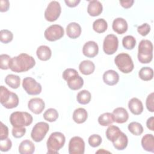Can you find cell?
<instances>
[{"instance_id":"8fae6325","label":"cell","mask_w":154,"mask_h":154,"mask_svg":"<svg viewBox=\"0 0 154 154\" xmlns=\"http://www.w3.org/2000/svg\"><path fill=\"white\" fill-rule=\"evenodd\" d=\"M119 40L117 37L112 34L107 35L103 43V50L107 55L114 54L118 49Z\"/></svg>"},{"instance_id":"4fadbf2b","label":"cell","mask_w":154,"mask_h":154,"mask_svg":"<svg viewBox=\"0 0 154 154\" xmlns=\"http://www.w3.org/2000/svg\"><path fill=\"white\" fill-rule=\"evenodd\" d=\"M28 109L35 114H41L45 108V103L43 100L39 97L31 99L28 102Z\"/></svg>"},{"instance_id":"d6a6232c","label":"cell","mask_w":154,"mask_h":154,"mask_svg":"<svg viewBox=\"0 0 154 154\" xmlns=\"http://www.w3.org/2000/svg\"><path fill=\"white\" fill-rule=\"evenodd\" d=\"M19 102V97L17 95L16 93L11 91L8 100L2 105L7 109H12L18 106Z\"/></svg>"},{"instance_id":"277c9868","label":"cell","mask_w":154,"mask_h":154,"mask_svg":"<svg viewBox=\"0 0 154 154\" xmlns=\"http://www.w3.org/2000/svg\"><path fill=\"white\" fill-rule=\"evenodd\" d=\"M153 58V44L149 40H142L138 47V59L143 64L151 62Z\"/></svg>"},{"instance_id":"e0dca14e","label":"cell","mask_w":154,"mask_h":154,"mask_svg":"<svg viewBox=\"0 0 154 154\" xmlns=\"http://www.w3.org/2000/svg\"><path fill=\"white\" fill-rule=\"evenodd\" d=\"M103 82L110 86L117 84L119 81V75L118 73L114 70H108L103 75Z\"/></svg>"},{"instance_id":"f1b7e54d","label":"cell","mask_w":154,"mask_h":154,"mask_svg":"<svg viewBox=\"0 0 154 154\" xmlns=\"http://www.w3.org/2000/svg\"><path fill=\"white\" fill-rule=\"evenodd\" d=\"M108 28V23L106 21L102 19H97L94 21L93 23V29L97 33L104 32Z\"/></svg>"},{"instance_id":"c3c4849f","label":"cell","mask_w":154,"mask_h":154,"mask_svg":"<svg viewBox=\"0 0 154 154\" xmlns=\"http://www.w3.org/2000/svg\"><path fill=\"white\" fill-rule=\"evenodd\" d=\"M146 126L149 129L152 131H154V117L153 116L149 117L146 122Z\"/></svg>"},{"instance_id":"83f0119b","label":"cell","mask_w":154,"mask_h":154,"mask_svg":"<svg viewBox=\"0 0 154 154\" xmlns=\"http://www.w3.org/2000/svg\"><path fill=\"white\" fill-rule=\"evenodd\" d=\"M5 83L11 88L16 89L19 87L20 78L19 76L13 74L8 75L5 78Z\"/></svg>"},{"instance_id":"9a60e30c","label":"cell","mask_w":154,"mask_h":154,"mask_svg":"<svg viewBox=\"0 0 154 154\" xmlns=\"http://www.w3.org/2000/svg\"><path fill=\"white\" fill-rule=\"evenodd\" d=\"M114 122L117 123H124L129 119V114L126 109L123 107H118L114 109L112 112Z\"/></svg>"},{"instance_id":"681fc988","label":"cell","mask_w":154,"mask_h":154,"mask_svg":"<svg viewBox=\"0 0 154 154\" xmlns=\"http://www.w3.org/2000/svg\"><path fill=\"white\" fill-rule=\"evenodd\" d=\"M65 3L69 7H75L80 2V0H65Z\"/></svg>"},{"instance_id":"30bf717a","label":"cell","mask_w":154,"mask_h":154,"mask_svg":"<svg viewBox=\"0 0 154 154\" xmlns=\"http://www.w3.org/2000/svg\"><path fill=\"white\" fill-rule=\"evenodd\" d=\"M64 34L63 28L59 25H52L46 29L44 33L45 38L49 42H54L61 38Z\"/></svg>"},{"instance_id":"7c38bea8","label":"cell","mask_w":154,"mask_h":154,"mask_svg":"<svg viewBox=\"0 0 154 154\" xmlns=\"http://www.w3.org/2000/svg\"><path fill=\"white\" fill-rule=\"evenodd\" d=\"M85 151V143L82 138L75 136L72 137L69 143L70 154H83Z\"/></svg>"},{"instance_id":"1f68e13d","label":"cell","mask_w":154,"mask_h":154,"mask_svg":"<svg viewBox=\"0 0 154 154\" xmlns=\"http://www.w3.org/2000/svg\"><path fill=\"white\" fill-rule=\"evenodd\" d=\"M91 98V95L90 91L86 90L80 91L76 96V99L78 103L82 105H86L88 103Z\"/></svg>"},{"instance_id":"6da1fadb","label":"cell","mask_w":154,"mask_h":154,"mask_svg":"<svg viewBox=\"0 0 154 154\" xmlns=\"http://www.w3.org/2000/svg\"><path fill=\"white\" fill-rule=\"evenodd\" d=\"M35 64V61L32 57L27 54L22 53L11 58L9 68L14 72L21 73L32 69Z\"/></svg>"},{"instance_id":"5b68a950","label":"cell","mask_w":154,"mask_h":154,"mask_svg":"<svg viewBox=\"0 0 154 154\" xmlns=\"http://www.w3.org/2000/svg\"><path fill=\"white\" fill-rule=\"evenodd\" d=\"M32 116L27 112L15 111L10 116V122L13 127L22 128L30 125L32 122Z\"/></svg>"},{"instance_id":"d6986e66","label":"cell","mask_w":154,"mask_h":154,"mask_svg":"<svg viewBox=\"0 0 154 154\" xmlns=\"http://www.w3.org/2000/svg\"><path fill=\"white\" fill-rule=\"evenodd\" d=\"M66 34L70 38L75 39L79 37L81 34V26L76 22L69 23L66 27Z\"/></svg>"},{"instance_id":"f35d334b","label":"cell","mask_w":154,"mask_h":154,"mask_svg":"<svg viewBox=\"0 0 154 154\" xmlns=\"http://www.w3.org/2000/svg\"><path fill=\"white\" fill-rule=\"evenodd\" d=\"M88 144L92 147H96L100 146L102 143V138L98 134H93L88 139Z\"/></svg>"},{"instance_id":"3957f363","label":"cell","mask_w":154,"mask_h":154,"mask_svg":"<svg viewBox=\"0 0 154 154\" xmlns=\"http://www.w3.org/2000/svg\"><path fill=\"white\" fill-rule=\"evenodd\" d=\"M66 138L64 134L60 132H54L49 137L46 146L48 153H57L58 151L64 146Z\"/></svg>"},{"instance_id":"8d00e7d4","label":"cell","mask_w":154,"mask_h":154,"mask_svg":"<svg viewBox=\"0 0 154 154\" xmlns=\"http://www.w3.org/2000/svg\"><path fill=\"white\" fill-rule=\"evenodd\" d=\"M13 38V33L8 29H2L0 31V40L2 43L7 44L12 41Z\"/></svg>"},{"instance_id":"7a4b0ae2","label":"cell","mask_w":154,"mask_h":154,"mask_svg":"<svg viewBox=\"0 0 154 154\" xmlns=\"http://www.w3.org/2000/svg\"><path fill=\"white\" fill-rule=\"evenodd\" d=\"M63 78L67 81L69 88L72 90H79L84 85L82 78L74 69L68 68L66 69L63 73Z\"/></svg>"},{"instance_id":"ac0fdd59","label":"cell","mask_w":154,"mask_h":154,"mask_svg":"<svg viewBox=\"0 0 154 154\" xmlns=\"http://www.w3.org/2000/svg\"><path fill=\"white\" fill-rule=\"evenodd\" d=\"M103 10V6L100 2L96 0L89 1L87 7V12L89 15L95 17L100 15Z\"/></svg>"},{"instance_id":"f546056e","label":"cell","mask_w":154,"mask_h":154,"mask_svg":"<svg viewBox=\"0 0 154 154\" xmlns=\"http://www.w3.org/2000/svg\"><path fill=\"white\" fill-rule=\"evenodd\" d=\"M138 76L143 81H150L153 77V70L149 67H142L138 72Z\"/></svg>"},{"instance_id":"9c48e42d","label":"cell","mask_w":154,"mask_h":154,"mask_svg":"<svg viewBox=\"0 0 154 154\" xmlns=\"http://www.w3.org/2000/svg\"><path fill=\"white\" fill-rule=\"evenodd\" d=\"M22 87L29 95L39 94L42 90L41 84L31 77H26L23 79Z\"/></svg>"},{"instance_id":"5bb4252c","label":"cell","mask_w":154,"mask_h":154,"mask_svg":"<svg viewBox=\"0 0 154 154\" xmlns=\"http://www.w3.org/2000/svg\"><path fill=\"white\" fill-rule=\"evenodd\" d=\"M99 52V46L94 41H88L86 42L82 48L83 54L88 58L96 57Z\"/></svg>"},{"instance_id":"52a82bcc","label":"cell","mask_w":154,"mask_h":154,"mask_svg":"<svg viewBox=\"0 0 154 154\" xmlns=\"http://www.w3.org/2000/svg\"><path fill=\"white\" fill-rule=\"evenodd\" d=\"M49 125L43 122L37 123L32 128L31 137L35 142H40L45 137L46 134L49 131Z\"/></svg>"},{"instance_id":"7bdbcfd3","label":"cell","mask_w":154,"mask_h":154,"mask_svg":"<svg viewBox=\"0 0 154 154\" xmlns=\"http://www.w3.org/2000/svg\"><path fill=\"white\" fill-rule=\"evenodd\" d=\"M26 133V129L24 127L16 128L13 127L12 129V135L16 138H20L22 137Z\"/></svg>"},{"instance_id":"836d02e7","label":"cell","mask_w":154,"mask_h":154,"mask_svg":"<svg viewBox=\"0 0 154 154\" xmlns=\"http://www.w3.org/2000/svg\"><path fill=\"white\" fill-rule=\"evenodd\" d=\"M128 128L131 133L136 136L140 135L143 132V126L141 124L137 122H132L130 123L128 125Z\"/></svg>"},{"instance_id":"ffe728a7","label":"cell","mask_w":154,"mask_h":154,"mask_svg":"<svg viewBox=\"0 0 154 154\" xmlns=\"http://www.w3.org/2000/svg\"><path fill=\"white\" fill-rule=\"evenodd\" d=\"M128 108L130 111L134 115H140L143 111V103L137 97H133L129 101Z\"/></svg>"},{"instance_id":"ab89813d","label":"cell","mask_w":154,"mask_h":154,"mask_svg":"<svg viewBox=\"0 0 154 154\" xmlns=\"http://www.w3.org/2000/svg\"><path fill=\"white\" fill-rule=\"evenodd\" d=\"M0 91V102L3 105L8 100L11 91L3 85L1 86Z\"/></svg>"},{"instance_id":"44dd1931","label":"cell","mask_w":154,"mask_h":154,"mask_svg":"<svg viewBox=\"0 0 154 154\" xmlns=\"http://www.w3.org/2000/svg\"><path fill=\"white\" fill-rule=\"evenodd\" d=\"M141 146L143 148L147 151L154 152V137L153 134H148L144 135L141 139Z\"/></svg>"},{"instance_id":"ba28073f","label":"cell","mask_w":154,"mask_h":154,"mask_svg":"<svg viewBox=\"0 0 154 154\" xmlns=\"http://www.w3.org/2000/svg\"><path fill=\"white\" fill-rule=\"evenodd\" d=\"M61 12L60 4L56 1L49 3L45 11V18L49 22H54L59 17Z\"/></svg>"},{"instance_id":"e575fe53","label":"cell","mask_w":154,"mask_h":154,"mask_svg":"<svg viewBox=\"0 0 154 154\" xmlns=\"http://www.w3.org/2000/svg\"><path fill=\"white\" fill-rule=\"evenodd\" d=\"M58 117V112L54 108H49L43 114V118L45 120L53 122L57 120Z\"/></svg>"},{"instance_id":"60d3db41","label":"cell","mask_w":154,"mask_h":154,"mask_svg":"<svg viewBox=\"0 0 154 154\" xmlns=\"http://www.w3.org/2000/svg\"><path fill=\"white\" fill-rule=\"evenodd\" d=\"M12 146V142L10 138L0 140V150L1 152L8 151Z\"/></svg>"},{"instance_id":"484cf974","label":"cell","mask_w":154,"mask_h":154,"mask_svg":"<svg viewBox=\"0 0 154 154\" xmlns=\"http://www.w3.org/2000/svg\"><path fill=\"white\" fill-rule=\"evenodd\" d=\"M128 137L125 133L122 132L120 133L117 139L115 140L114 142H112L114 147L116 148V149L118 150H123L125 149V148L128 146Z\"/></svg>"},{"instance_id":"b9f144b4","label":"cell","mask_w":154,"mask_h":154,"mask_svg":"<svg viewBox=\"0 0 154 154\" xmlns=\"http://www.w3.org/2000/svg\"><path fill=\"white\" fill-rule=\"evenodd\" d=\"M147 109L152 112H154V93L153 92L151 93L148 95L146 99V102Z\"/></svg>"},{"instance_id":"4316f807","label":"cell","mask_w":154,"mask_h":154,"mask_svg":"<svg viewBox=\"0 0 154 154\" xmlns=\"http://www.w3.org/2000/svg\"><path fill=\"white\" fill-rule=\"evenodd\" d=\"M122 131L118 126L110 125L106 131V137L108 140L114 142L119 137Z\"/></svg>"},{"instance_id":"4dcf8cb0","label":"cell","mask_w":154,"mask_h":154,"mask_svg":"<svg viewBox=\"0 0 154 154\" xmlns=\"http://www.w3.org/2000/svg\"><path fill=\"white\" fill-rule=\"evenodd\" d=\"M113 122H114V117L112 114L110 112H105L98 118V123L102 126L111 125Z\"/></svg>"},{"instance_id":"74e56055","label":"cell","mask_w":154,"mask_h":154,"mask_svg":"<svg viewBox=\"0 0 154 154\" xmlns=\"http://www.w3.org/2000/svg\"><path fill=\"white\" fill-rule=\"evenodd\" d=\"M11 57L7 54H1L0 55V67L2 70H7L9 68Z\"/></svg>"},{"instance_id":"d590c367","label":"cell","mask_w":154,"mask_h":154,"mask_svg":"<svg viewBox=\"0 0 154 154\" xmlns=\"http://www.w3.org/2000/svg\"><path fill=\"white\" fill-rule=\"evenodd\" d=\"M123 46L128 50L133 49L136 45V40L132 35H126L122 40Z\"/></svg>"},{"instance_id":"d4e9b609","label":"cell","mask_w":154,"mask_h":154,"mask_svg":"<svg viewBox=\"0 0 154 154\" xmlns=\"http://www.w3.org/2000/svg\"><path fill=\"white\" fill-rule=\"evenodd\" d=\"M36 54L39 60L42 61H47L51 58L52 51L49 47L45 45H42L37 48Z\"/></svg>"},{"instance_id":"2e32d148","label":"cell","mask_w":154,"mask_h":154,"mask_svg":"<svg viewBox=\"0 0 154 154\" xmlns=\"http://www.w3.org/2000/svg\"><path fill=\"white\" fill-rule=\"evenodd\" d=\"M128 23L125 19L122 17H117L113 20L112 28L114 32L119 34H122L128 30Z\"/></svg>"},{"instance_id":"cb8c5ba5","label":"cell","mask_w":154,"mask_h":154,"mask_svg":"<svg viewBox=\"0 0 154 154\" xmlns=\"http://www.w3.org/2000/svg\"><path fill=\"white\" fill-rule=\"evenodd\" d=\"M88 117L87 111L83 108L76 109L73 113V120L78 124L84 123Z\"/></svg>"},{"instance_id":"603a6c76","label":"cell","mask_w":154,"mask_h":154,"mask_svg":"<svg viewBox=\"0 0 154 154\" xmlns=\"http://www.w3.org/2000/svg\"><path fill=\"white\" fill-rule=\"evenodd\" d=\"M35 150V146L29 140L22 141L19 146V152L20 154H32Z\"/></svg>"},{"instance_id":"8992f818","label":"cell","mask_w":154,"mask_h":154,"mask_svg":"<svg viewBox=\"0 0 154 154\" xmlns=\"http://www.w3.org/2000/svg\"><path fill=\"white\" fill-rule=\"evenodd\" d=\"M114 63L119 70L123 73L131 72L134 65L130 55L126 53H120L114 58Z\"/></svg>"},{"instance_id":"7402d4cb","label":"cell","mask_w":154,"mask_h":154,"mask_svg":"<svg viewBox=\"0 0 154 154\" xmlns=\"http://www.w3.org/2000/svg\"><path fill=\"white\" fill-rule=\"evenodd\" d=\"M79 70L82 74L89 75L94 72L95 70V66L90 60H84L79 64Z\"/></svg>"},{"instance_id":"7dc6e473","label":"cell","mask_w":154,"mask_h":154,"mask_svg":"<svg viewBox=\"0 0 154 154\" xmlns=\"http://www.w3.org/2000/svg\"><path fill=\"white\" fill-rule=\"evenodd\" d=\"M134 2L133 0H128V1H120V4L121 5L125 8H129L131 7Z\"/></svg>"},{"instance_id":"bcb514c9","label":"cell","mask_w":154,"mask_h":154,"mask_svg":"<svg viewBox=\"0 0 154 154\" xmlns=\"http://www.w3.org/2000/svg\"><path fill=\"white\" fill-rule=\"evenodd\" d=\"M10 3L8 0H1L0 1V11L6 12L9 9Z\"/></svg>"},{"instance_id":"ee69618b","label":"cell","mask_w":154,"mask_h":154,"mask_svg":"<svg viewBox=\"0 0 154 154\" xmlns=\"http://www.w3.org/2000/svg\"><path fill=\"white\" fill-rule=\"evenodd\" d=\"M137 31L142 36H146L150 31V26L148 23H144L143 25L138 26Z\"/></svg>"},{"instance_id":"f6af8a7d","label":"cell","mask_w":154,"mask_h":154,"mask_svg":"<svg viewBox=\"0 0 154 154\" xmlns=\"http://www.w3.org/2000/svg\"><path fill=\"white\" fill-rule=\"evenodd\" d=\"M8 136V128L2 122L0 126V140L7 138Z\"/></svg>"}]
</instances>
